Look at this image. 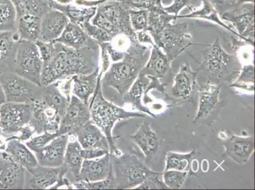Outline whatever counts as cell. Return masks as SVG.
I'll list each match as a JSON object with an SVG mask.
<instances>
[{
    "label": "cell",
    "instance_id": "6da1fadb",
    "mask_svg": "<svg viewBox=\"0 0 255 190\" xmlns=\"http://www.w3.org/2000/svg\"><path fill=\"white\" fill-rule=\"evenodd\" d=\"M55 45L54 55L43 63L41 87L75 75L92 73L99 67L94 56V52L97 50L88 48L75 50L58 42Z\"/></svg>",
    "mask_w": 255,
    "mask_h": 190
},
{
    "label": "cell",
    "instance_id": "7a4b0ae2",
    "mask_svg": "<svg viewBox=\"0 0 255 190\" xmlns=\"http://www.w3.org/2000/svg\"><path fill=\"white\" fill-rule=\"evenodd\" d=\"M149 46L135 41L128 50L124 59L111 64L103 76L102 87L117 90L123 97L138 78L139 74L149 59Z\"/></svg>",
    "mask_w": 255,
    "mask_h": 190
},
{
    "label": "cell",
    "instance_id": "3957f363",
    "mask_svg": "<svg viewBox=\"0 0 255 190\" xmlns=\"http://www.w3.org/2000/svg\"><path fill=\"white\" fill-rule=\"evenodd\" d=\"M103 76L99 74L96 91L89 100L91 120L101 129L108 139L110 145V154L113 156L122 154L116 146L113 129L118 121L134 117H145L146 114L139 112H130L107 100L102 92L101 80Z\"/></svg>",
    "mask_w": 255,
    "mask_h": 190
},
{
    "label": "cell",
    "instance_id": "277c9868",
    "mask_svg": "<svg viewBox=\"0 0 255 190\" xmlns=\"http://www.w3.org/2000/svg\"><path fill=\"white\" fill-rule=\"evenodd\" d=\"M202 62L198 68L221 82L233 83L238 77L242 64L235 55L227 53L217 38L212 45L202 50Z\"/></svg>",
    "mask_w": 255,
    "mask_h": 190
},
{
    "label": "cell",
    "instance_id": "5b68a950",
    "mask_svg": "<svg viewBox=\"0 0 255 190\" xmlns=\"http://www.w3.org/2000/svg\"><path fill=\"white\" fill-rule=\"evenodd\" d=\"M127 0H108L97 6L91 22L107 32L112 39L120 33L135 36L129 20Z\"/></svg>",
    "mask_w": 255,
    "mask_h": 190
},
{
    "label": "cell",
    "instance_id": "8992f818",
    "mask_svg": "<svg viewBox=\"0 0 255 190\" xmlns=\"http://www.w3.org/2000/svg\"><path fill=\"white\" fill-rule=\"evenodd\" d=\"M111 160L117 189H135L152 171L138 157L130 154L111 155Z\"/></svg>",
    "mask_w": 255,
    "mask_h": 190
},
{
    "label": "cell",
    "instance_id": "52a82bcc",
    "mask_svg": "<svg viewBox=\"0 0 255 190\" xmlns=\"http://www.w3.org/2000/svg\"><path fill=\"white\" fill-rule=\"evenodd\" d=\"M16 46L13 73L41 87L43 62L35 43L20 39Z\"/></svg>",
    "mask_w": 255,
    "mask_h": 190
},
{
    "label": "cell",
    "instance_id": "ba28073f",
    "mask_svg": "<svg viewBox=\"0 0 255 190\" xmlns=\"http://www.w3.org/2000/svg\"><path fill=\"white\" fill-rule=\"evenodd\" d=\"M222 83L207 82L199 86V101L198 112L193 120L194 124L211 126L219 116L224 107L223 101L220 99Z\"/></svg>",
    "mask_w": 255,
    "mask_h": 190
},
{
    "label": "cell",
    "instance_id": "9c48e42d",
    "mask_svg": "<svg viewBox=\"0 0 255 190\" xmlns=\"http://www.w3.org/2000/svg\"><path fill=\"white\" fill-rule=\"evenodd\" d=\"M0 83L6 102L32 104L40 99L42 87L34 84L14 73L0 74Z\"/></svg>",
    "mask_w": 255,
    "mask_h": 190
},
{
    "label": "cell",
    "instance_id": "30bf717a",
    "mask_svg": "<svg viewBox=\"0 0 255 190\" xmlns=\"http://www.w3.org/2000/svg\"><path fill=\"white\" fill-rule=\"evenodd\" d=\"M194 45L189 23H172L162 32L159 47L163 50L171 63L189 46Z\"/></svg>",
    "mask_w": 255,
    "mask_h": 190
},
{
    "label": "cell",
    "instance_id": "8fae6325",
    "mask_svg": "<svg viewBox=\"0 0 255 190\" xmlns=\"http://www.w3.org/2000/svg\"><path fill=\"white\" fill-rule=\"evenodd\" d=\"M227 10L219 11L220 17L233 25L239 38L254 45L255 3L230 4Z\"/></svg>",
    "mask_w": 255,
    "mask_h": 190
},
{
    "label": "cell",
    "instance_id": "7c38bea8",
    "mask_svg": "<svg viewBox=\"0 0 255 190\" xmlns=\"http://www.w3.org/2000/svg\"><path fill=\"white\" fill-rule=\"evenodd\" d=\"M32 106L28 103L6 102L0 107V128L6 138L14 135L27 126L32 117Z\"/></svg>",
    "mask_w": 255,
    "mask_h": 190
},
{
    "label": "cell",
    "instance_id": "4fadbf2b",
    "mask_svg": "<svg viewBox=\"0 0 255 190\" xmlns=\"http://www.w3.org/2000/svg\"><path fill=\"white\" fill-rule=\"evenodd\" d=\"M91 120L89 104L83 102L75 95H72L66 112L60 121L59 135L75 136L76 131Z\"/></svg>",
    "mask_w": 255,
    "mask_h": 190
},
{
    "label": "cell",
    "instance_id": "5bb4252c",
    "mask_svg": "<svg viewBox=\"0 0 255 190\" xmlns=\"http://www.w3.org/2000/svg\"><path fill=\"white\" fill-rule=\"evenodd\" d=\"M31 105L32 112L29 125L33 129L34 133L38 134L56 133L59 129L62 115L54 108L45 105L40 99Z\"/></svg>",
    "mask_w": 255,
    "mask_h": 190
},
{
    "label": "cell",
    "instance_id": "9a60e30c",
    "mask_svg": "<svg viewBox=\"0 0 255 190\" xmlns=\"http://www.w3.org/2000/svg\"><path fill=\"white\" fill-rule=\"evenodd\" d=\"M199 73L198 69L193 70L187 62L181 66L170 91L173 99L178 102H185L192 98L198 87L197 78Z\"/></svg>",
    "mask_w": 255,
    "mask_h": 190
},
{
    "label": "cell",
    "instance_id": "2e32d148",
    "mask_svg": "<svg viewBox=\"0 0 255 190\" xmlns=\"http://www.w3.org/2000/svg\"><path fill=\"white\" fill-rule=\"evenodd\" d=\"M25 169L4 151L0 155V189H24Z\"/></svg>",
    "mask_w": 255,
    "mask_h": 190
},
{
    "label": "cell",
    "instance_id": "e0dca14e",
    "mask_svg": "<svg viewBox=\"0 0 255 190\" xmlns=\"http://www.w3.org/2000/svg\"><path fill=\"white\" fill-rule=\"evenodd\" d=\"M226 137H222L224 146L227 156L236 163L243 165L247 163L254 154L255 140L254 136H238L225 133Z\"/></svg>",
    "mask_w": 255,
    "mask_h": 190
},
{
    "label": "cell",
    "instance_id": "ac0fdd59",
    "mask_svg": "<svg viewBox=\"0 0 255 190\" xmlns=\"http://www.w3.org/2000/svg\"><path fill=\"white\" fill-rule=\"evenodd\" d=\"M69 140V134H62L57 136L45 147L34 152L38 164L51 168L61 167L64 163Z\"/></svg>",
    "mask_w": 255,
    "mask_h": 190
},
{
    "label": "cell",
    "instance_id": "d6986e66",
    "mask_svg": "<svg viewBox=\"0 0 255 190\" xmlns=\"http://www.w3.org/2000/svg\"><path fill=\"white\" fill-rule=\"evenodd\" d=\"M60 172V167L51 168L39 164L34 168L25 169L24 189H50L57 183Z\"/></svg>",
    "mask_w": 255,
    "mask_h": 190
},
{
    "label": "cell",
    "instance_id": "ffe728a7",
    "mask_svg": "<svg viewBox=\"0 0 255 190\" xmlns=\"http://www.w3.org/2000/svg\"><path fill=\"white\" fill-rule=\"evenodd\" d=\"M69 23L68 18L62 11L51 9L41 18L38 40L53 42L59 38Z\"/></svg>",
    "mask_w": 255,
    "mask_h": 190
},
{
    "label": "cell",
    "instance_id": "44dd1931",
    "mask_svg": "<svg viewBox=\"0 0 255 190\" xmlns=\"http://www.w3.org/2000/svg\"><path fill=\"white\" fill-rule=\"evenodd\" d=\"M148 10L147 31L151 36L155 44L158 46L162 32L166 25L177 20V16L170 14L164 10L161 0L150 6Z\"/></svg>",
    "mask_w": 255,
    "mask_h": 190
},
{
    "label": "cell",
    "instance_id": "7402d4cb",
    "mask_svg": "<svg viewBox=\"0 0 255 190\" xmlns=\"http://www.w3.org/2000/svg\"><path fill=\"white\" fill-rule=\"evenodd\" d=\"M75 136L83 149H103L110 152L108 139L92 120L76 131Z\"/></svg>",
    "mask_w": 255,
    "mask_h": 190
},
{
    "label": "cell",
    "instance_id": "603a6c76",
    "mask_svg": "<svg viewBox=\"0 0 255 190\" xmlns=\"http://www.w3.org/2000/svg\"><path fill=\"white\" fill-rule=\"evenodd\" d=\"M55 41L75 50L88 48L97 50L99 48L98 43L90 38L80 25L71 22L67 25L61 36Z\"/></svg>",
    "mask_w": 255,
    "mask_h": 190
},
{
    "label": "cell",
    "instance_id": "cb8c5ba5",
    "mask_svg": "<svg viewBox=\"0 0 255 190\" xmlns=\"http://www.w3.org/2000/svg\"><path fill=\"white\" fill-rule=\"evenodd\" d=\"M111 168L110 154L98 159H84L77 182H94L104 180L108 177Z\"/></svg>",
    "mask_w": 255,
    "mask_h": 190
},
{
    "label": "cell",
    "instance_id": "d4e9b609",
    "mask_svg": "<svg viewBox=\"0 0 255 190\" xmlns=\"http://www.w3.org/2000/svg\"><path fill=\"white\" fill-rule=\"evenodd\" d=\"M223 1L222 0H202L201 5L199 7L194 9L188 14L178 15L177 18H194V19H201L215 23V24L219 25L227 31L230 32L234 36L239 38L237 32L232 29L230 25L224 22L220 17L216 4Z\"/></svg>",
    "mask_w": 255,
    "mask_h": 190
},
{
    "label": "cell",
    "instance_id": "484cf974",
    "mask_svg": "<svg viewBox=\"0 0 255 190\" xmlns=\"http://www.w3.org/2000/svg\"><path fill=\"white\" fill-rule=\"evenodd\" d=\"M82 147L78 140L69 141L65 152L62 166L66 169L65 176L70 181L72 185L77 182L82 169L83 159Z\"/></svg>",
    "mask_w": 255,
    "mask_h": 190
},
{
    "label": "cell",
    "instance_id": "4316f807",
    "mask_svg": "<svg viewBox=\"0 0 255 190\" xmlns=\"http://www.w3.org/2000/svg\"><path fill=\"white\" fill-rule=\"evenodd\" d=\"M170 67L171 62L165 53L158 46L154 45L150 49L149 59L139 74L160 79L166 75Z\"/></svg>",
    "mask_w": 255,
    "mask_h": 190
},
{
    "label": "cell",
    "instance_id": "83f0119b",
    "mask_svg": "<svg viewBox=\"0 0 255 190\" xmlns=\"http://www.w3.org/2000/svg\"><path fill=\"white\" fill-rule=\"evenodd\" d=\"M130 138L142 150L146 159L150 158L159 151L158 138L147 122L141 124L135 134H132Z\"/></svg>",
    "mask_w": 255,
    "mask_h": 190
},
{
    "label": "cell",
    "instance_id": "f1b7e54d",
    "mask_svg": "<svg viewBox=\"0 0 255 190\" xmlns=\"http://www.w3.org/2000/svg\"><path fill=\"white\" fill-rule=\"evenodd\" d=\"M150 81L147 76L139 74L128 91L123 96V101L125 103L131 104L133 108L138 110L139 112L147 113L150 117L156 118V115L150 112L149 108L142 103L143 95Z\"/></svg>",
    "mask_w": 255,
    "mask_h": 190
},
{
    "label": "cell",
    "instance_id": "f546056e",
    "mask_svg": "<svg viewBox=\"0 0 255 190\" xmlns=\"http://www.w3.org/2000/svg\"><path fill=\"white\" fill-rule=\"evenodd\" d=\"M50 7L62 11L68 18L69 22L81 25L85 22H91L92 18L96 15L97 7H85L71 4H61L53 0H48Z\"/></svg>",
    "mask_w": 255,
    "mask_h": 190
},
{
    "label": "cell",
    "instance_id": "4dcf8cb0",
    "mask_svg": "<svg viewBox=\"0 0 255 190\" xmlns=\"http://www.w3.org/2000/svg\"><path fill=\"white\" fill-rule=\"evenodd\" d=\"M99 67L92 73L73 76V94L85 103L89 104L90 99L96 91L99 75Z\"/></svg>",
    "mask_w": 255,
    "mask_h": 190
},
{
    "label": "cell",
    "instance_id": "1f68e13d",
    "mask_svg": "<svg viewBox=\"0 0 255 190\" xmlns=\"http://www.w3.org/2000/svg\"><path fill=\"white\" fill-rule=\"evenodd\" d=\"M4 152L25 169L34 168L38 165L35 155L21 141L15 139L8 140Z\"/></svg>",
    "mask_w": 255,
    "mask_h": 190
},
{
    "label": "cell",
    "instance_id": "d6a6232c",
    "mask_svg": "<svg viewBox=\"0 0 255 190\" xmlns=\"http://www.w3.org/2000/svg\"><path fill=\"white\" fill-rule=\"evenodd\" d=\"M41 17L34 15H25L17 17L16 32L24 40L35 43L40 33Z\"/></svg>",
    "mask_w": 255,
    "mask_h": 190
},
{
    "label": "cell",
    "instance_id": "836d02e7",
    "mask_svg": "<svg viewBox=\"0 0 255 190\" xmlns=\"http://www.w3.org/2000/svg\"><path fill=\"white\" fill-rule=\"evenodd\" d=\"M40 100L50 106L63 117L70 101L64 96L58 88V82L42 87Z\"/></svg>",
    "mask_w": 255,
    "mask_h": 190
},
{
    "label": "cell",
    "instance_id": "e575fe53",
    "mask_svg": "<svg viewBox=\"0 0 255 190\" xmlns=\"http://www.w3.org/2000/svg\"><path fill=\"white\" fill-rule=\"evenodd\" d=\"M135 36L120 33L113 37L110 42L106 43L107 50L113 62H117L124 59L132 43L136 41Z\"/></svg>",
    "mask_w": 255,
    "mask_h": 190
},
{
    "label": "cell",
    "instance_id": "d590c367",
    "mask_svg": "<svg viewBox=\"0 0 255 190\" xmlns=\"http://www.w3.org/2000/svg\"><path fill=\"white\" fill-rule=\"evenodd\" d=\"M15 6L17 17L25 15H34L42 18L51 8L43 0H11Z\"/></svg>",
    "mask_w": 255,
    "mask_h": 190
},
{
    "label": "cell",
    "instance_id": "8d00e7d4",
    "mask_svg": "<svg viewBox=\"0 0 255 190\" xmlns=\"http://www.w3.org/2000/svg\"><path fill=\"white\" fill-rule=\"evenodd\" d=\"M195 150L187 154H179L173 152L167 153L166 156L165 170H177L180 171H191V166L193 160Z\"/></svg>",
    "mask_w": 255,
    "mask_h": 190
},
{
    "label": "cell",
    "instance_id": "74e56055",
    "mask_svg": "<svg viewBox=\"0 0 255 190\" xmlns=\"http://www.w3.org/2000/svg\"><path fill=\"white\" fill-rule=\"evenodd\" d=\"M17 13L11 0H0V31H16Z\"/></svg>",
    "mask_w": 255,
    "mask_h": 190
},
{
    "label": "cell",
    "instance_id": "f35d334b",
    "mask_svg": "<svg viewBox=\"0 0 255 190\" xmlns=\"http://www.w3.org/2000/svg\"><path fill=\"white\" fill-rule=\"evenodd\" d=\"M231 44L233 50L237 53L236 57L241 64L244 62V65L254 64V45L234 36L231 37Z\"/></svg>",
    "mask_w": 255,
    "mask_h": 190
},
{
    "label": "cell",
    "instance_id": "ab89813d",
    "mask_svg": "<svg viewBox=\"0 0 255 190\" xmlns=\"http://www.w3.org/2000/svg\"><path fill=\"white\" fill-rule=\"evenodd\" d=\"M255 68L254 64L244 65L238 77L231 83L230 87L241 88L247 91L254 92Z\"/></svg>",
    "mask_w": 255,
    "mask_h": 190
},
{
    "label": "cell",
    "instance_id": "60d3db41",
    "mask_svg": "<svg viewBox=\"0 0 255 190\" xmlns=\"http://www.w3.org/2000/svg\"><path fill=\"white\" fill-rule=\"evenodd\" d=\"M74 189L78 190H113L117 189L113 168L108 177L103 180L94 182H86L83 181L73 183Z\"/></svg>",
    "mask_w": 255,
    "mask_h": 190
},
{
    "label": "cell",
    "instance_id": "b9f144b4",
    "mask_svg": "<svg viewBox=\"0 0 255 190\" xmlns=\"http://www.w3.org/2000/svg\"><path fill=\"white\" fill-rule=\"evenodd\" d=\"M16 31H0V60H3L10 55L13 46L20 40Z\"/></svg>",
    "mask_w": 255,
    "mask_h": 190
},
{
    "label": "cell",
    "instance_id": "7bdbcfd3",
    "mask_svg": "<svg viewBox=\"0 0 255 190\" xmlns=\"http://www.w3.org/2000/svg\"><path fill=\"white\" fill-rule=\"evenodd\" d=\"M129 20L132 29L136 32L147 31L148 10L143 8H130Z\"/></svg>",
    "mask_w": 255,
    "mask_h": 190
},
{
    "label": "cell",
    "instance_id": "ee69618b",
    "mask_svg": "<svg viewBox=\"0 0 255 190\" xmlns=\"http://www.w3.org/2000/svg\"><path fill=\"white\" fill-rule=\"evenodd\" d=\"M189 173L187 171L177 170H168L163 173V179L164 184L169 189H180L184 185Z\"/></svg>",
    "mask_w": 255,
    "mask_h": 190
},
{
    "label": "cell",
    "instance_id": "f6af8a7d",
    "mask_svg": "<svg viewBox=\"0 0 255 190\" xmlns=\"http://www.w3.org/2000/svg\"><path fill=\"white\" fill-rule=\"evenodd\" d=\"M201 1L202 0H173L172 3L169 6H164V8L167 12L177 17L183 8L187 7L191 11L199 7Z\"/></svg>",
    "mask_w": 255,
    "mask_h": 190
},
{
    "label": "cell",
    "instance_id": "bcb514c9",
    "mask_svg": "<svg viewBox=\"0 0 255 190\" xmlns=\"http://www.w3.org/2000/svg\"><path fill=\"white\" fill-rule=\"evenodd\" d=\"M163 173H156L152 171L149 174L143 182L136 187V190H166L169 189L161 180L160 176Z\"/></svg>",
    "mask_w": 255,
    "mask_h": 190
},
{
    "label": "cell",
    "instance_id": "7dc6e473",
    "mask_svg": "<svg viewBox=\"0 0 255 190\" xmlns=\"http://www.w3.org/2000/svg\"><path fill=\"white\" fill-rule=\"evenodd\" d=\"M59 134L56 133H44L39 134V136H36L30 139V140L25 143L27 147L31 150L32 152H36L41 148L45 147L48 143H50L55 138L59 136Z\"/></svg>",
    "mask_w": 255,
    "mask_h": 190
},
{
    "label": "cell",
    "instance_id": "c3c4849f",
    "mask_svg": "<svg viewBox=\"0 0 255 190\" xmlns=\"http://www.w3.org/2000/svg\"><path fill=\"white\" fill-rule=\"evenodd\" d=\"M80 27L84 30L90 38L98 43H108L111 40V37L107 34V32L97 25L93 24L91 22H85Z\"/></svg>",
    "mask_w": 255,
    "mask_h": 190
},
{
    "label": "cell",
    "instance_id": "681fc988",
    "mask_svg": "<svg viewBox=\"0 0 255 190\" xmlns=\"http://www.w3.org/2000/svg\"><path fill=\"white\" fill-rule=\"evenodd\" d=\"M35 44L38 48L43 63L48 61L56 51V45L54 41L44 42V41L38 40L36 41Z\"/></svg>",
    "mask_w": 255,
    "mask_h": 190
},
{
    "label": "cell",
    "instance_id": "f907efd6",
    "mask_svg": "<svg viewBox=\"0 0 255 190\" xmlns=\"http://www.w3.org/2000/svg\"><path fill=\"white\" fill-rule=\"evenodd\" d=\"M101 52V65L99 66V74L103 76L111 66L110 56L107 50L106 43H98Z\"/></svg>",
    "mask_w": 255,
    "mask_h": 190
},
{
    "label": "cell",
    "instance_id": "816d5d0a",
    "mask_svg": "<svg viewBox=\"0 0 255 190\" xmlns=\"http://www.w3.org/2000/svg\"><path fill=\"white\" fill-rule=\"evenodd\" d=\"M57 82L60 92L69 101H70L73 95V76L63 80L57 81Z\"/></svg>",
    "mask_w": 255,
    "mask_h": 190
},
{
    "label": "cell",
    "instance_id": "f5cc1de1",
    "mask_svg": "<svg viewBox=\"0 0 255 190\" xmlns=\"http://www.w3.org/2000/svg\"><path fill=\"white\" fill-rule=\"evenodd\" d=\"M34 133H34L33 129L28 124L22 127L14 135L6 138V141H7L8 140H11V139H15V140L21 141L23 142V141L30 140Z\"/></svg>",
    "mask_w": 255,
    "mask_h": 190
},
{
    "label": "cell",
    "instance_id": "db71d44e",
    "mask_svg": "<svg viewBox=\"0 0 255 190\" xmlns=\"http://www.w3.org/2000/svg\"><path fill=\"white\" fill-rule=\"evenodd\" d=\"M110 154V152L103 149H83L82 150V155L83 159H98Z\"/></svg>",
    "mask_w": 255,
    "mask_h": 190
},
{
    "label": "cell",
    "instance_id": "11a10c76",
    "mask_svg": "<svg viewBox=\"0 0 255 190\" xmlns=\"http://www.w3.org/2000/svg\"><path fill=\"white\" fill-rule=\"evenodd\" d=\"M135 36L136 41L142 45L149 46L150 48L156 45L151 36L147 31L136 32Z\"/></svg>",
    "mask_w": 255,
    "mask_h": 190
},
{
    "label": "cell",
    "instance_id": "9f6ffc18",
    "mask_svg": "<svg viewBox=\"0 0 255 190\" xmlns=\"http://www.w3.org/2000/svg\"><path fill=\"white\" fill-rule=\"evenodd\" d=\"M157 0H127L131 8L147 9L156 3Z\"/></svg>",
    "mask_w": 255,
    "mask_h": 190
},
{
    "label": "cell",
    "instance_id": "6f0895ef",
    "mask_svg": "<svg viewBox=\"0 0 255 190\" xmlns=\"http://www.w3.org/2000/svg\"><path fill=\"white\" fill-rule=\"evenodd\" d=\"M6 102L5 95H4L3 88H2L1 83H0V107H1V106L3 105V104Z\"/></svg>",
    "mask_w": 255,
    "mask_h": 190
},
{
    "label": "cell",
    "instance_id": "680465c9",
    "mask_svg": "<svg viewBox=\"0 0 255 190\" xmlns=\"http://www.w3.org/2000/svg\"><path fill=\"white\" fill-rule=\"evenodd\" d=\"M252 3H255V0H236L234 5H239V4Z\"/></svg>",
    "mask_w": 255,
    "mask_h": 190
},
{
    "label": "cell",
    "instance_id": "91938a15",
    "mask_svg": "<svg viewBox=\"0 0 255 190\" xmlns=\"http://www.w3.org/2000/svg\"><path fill=\"white\" fill-rule=\"evenodd\" d=\"M53 1L56 2L57 3L61 4H71L73 0H53Z\"/></svg>",
    "mask_w": 255,
    "mask_h": 190
},
{
    "label": "cell",
    "instance_id": "94428289",
    "mask_svg": "<svg viewBox=\"0 0 255 190\" xmlns=\"http://www.w3.org/2000/svg\"><path fill=\"white\" fill-rule=\"evenodd\" d=\"M222 1H224V3L227 4H233L235 3L236 0H222Z\"/></svg>",
    "mask_w": 255,
    "mask_h": 190
},
{
    "label": "cell",
    "instance_id": "6125c7cd",
    "mask_svg": "<svg viewBox=\"0 0 255 190\" xmlns=\"http://www.w3.org/2000/svg\"><path fill=\"white\" fill-rule=\"evenodd\" d=\"M0 133H2V131H1V128H0ZM1 152H2V151H1V150H0V155H1Z\"/></svg>",
    "mask_w": 255,
    "mask_h": 190
},
{
    "label": "cell",
    "instance_id": "be15d7a7",
    "mask_svg": "<svg viewBox=\"0 0 255 190\" xmlns=\"http://www.w3.org/2000/svg\"><path fill=\"white\" fill-rule=\"evenodd\" d=\"M43 1H45L47 2V1H48V0H43Z\"/></svg>",
    "mask_w": 255,
    "mask_h": 190
}]
</instances>
